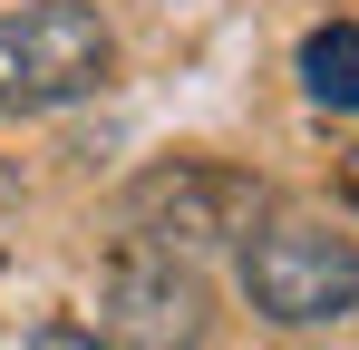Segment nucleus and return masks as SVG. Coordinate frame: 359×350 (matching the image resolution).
<instances>
[{"label": "nucleus", "mask_w": 359, "mask_h": 350, "mask_svg": "<svg viewBox=\"0 0 359 350\" xmlns=\"http://www.w3.org/2000/svg\"><path fill=\"white\" fill-rule=\"evenodd\" d=\"M243 292L262 321L320 331V321L359 311V243L340 224H311V214H262L243 233Z\"/></svg>", "instance_id": "f257e3e1"}, {"label": "nucleus", "mask_w": 359, "mask_h": 350, "mask_svg": "<svg viewBox=\"0 0 359 350\" xmlns=\"http://www.w3.org/2000/svg\"><path fill=\"white\" fill-rule=\"evenodd\" d=\"M107 68H117V30L88 0L0 10V117H49L68 98H88Z\"/></svg>", "instance_id": "f03ea898"}, {"label": "nucleus", "mask_w": 359, "mask_h": 350, "mask_svg": "<svg viewBox=\"0 0 359 350\" xmlns=\"http://www.w3.org/2000/svg\"><path fill=\"white\" fill-rule=\"evenodd\" d=\"M252 224H262V185L243 166H204V156L136 175V195H126V243H156L175 263L214 253V243H243Z\"/></svg>", "instance_id": "7ed1b4c3"}, {"label": "nucleus", "mask_w": 359, "mask_h": 350, "mask_svg": "<svg viewBox=\"0 0 359 350\" xmlns=\"http://www.w3.org/2000/svg\"><path fill=\"white\" fill-rule=\"evenodd\" d=\"M204 331H214L204 273L156 253V243H117L107 292H97V341L107 350H194Z\"/></svg>", "instance_id": "20e7f679"}, {"label": "nucleus", "mask_w": 359, "mask_h": 350, "mask_svg": "<svg viewBox=\"0 0 359 350\" xmlns=\"http://www.w3.org/2000/svg\"><path fill=\"white\" fill-rule=\"evenodd\" d=\"M301 88H311L320 108H359V30L350 20H330V30L301 39Z\"/></svg>", "instance_id": "39448f33"}, {"label": "nucleus", "mask_w": 359, "mask_h": 350, "mask_svg": "<svg viewBox=\"0 0 359 350\" xmlns=\"http://www.w3.org/2000/svg\"><path fill=\"white\" fill-rule=\"evenodd\" d=\"M20 350H107V341H97L88 321H39V331H29Z\"/></svg>", "instance_id": "423d86ee"}, {"label": "nucleus", "mask_w": 359, "mask_h": 350, "mask_svg": "<svg viewBox=\"0 0 359 350\" xmlns=\"http://www.w3.org/2000/svg\"><path fill=\"white\" fill-rule=\"evenodd\" d=\"M10 205H20V175H10V166H0V214H10Z\"/></svg>", "instance_id": "0eeeda50"}]
</instances>
